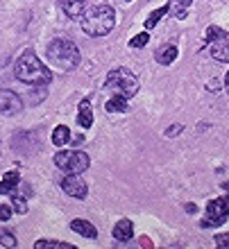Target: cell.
I'll list each match as a JSON object with an SVG mask.
<instances>
[{
    "instance_id": "6da1fadb",
    "label": "cell",
    "mask_w": 229,
    "mask_h": 249,
    "mask_svg": "<svg viewBox=\"0 0 229 249\" xmlns=\"http://www.w3.org/2000/svg\"><path fill=\"white\" fill-rule=\"evenodd\" d=\"M114 25H116V12L107 2L86 7V12L82 14V30L89 36H107Z\"/></svg>"
},
{
    "instance_id": "7a4b0ae2",
    "label": "cell",
    "mask_w": 229,
    "mask_h": 249,
    "mask_svg": "<svg viewBox=\"0 0 229 249\" xmlns=\"http://www.w3.org/2000/svg\"><path fill=\"white\" fill-rule=\"evenodd\" d=\"M14 75L25 84H50L53 82V72L43 66V61L34 54V50H25L20 54L14 66Z\"/></svg>"
},
{
    "instance_id": "3957f363",
    "label": "cell",
    "mask_w": 229,
    "mask_h": 249,
    "mask_svg": "<svg viewBox=\"0 0 229 249\" xmlns=\"http://www.w3.org/2000/svg\"><path fill=\"white\" fill-rule=\"evenodd\" d=\"M48 61L53 68L61 72H68L73 68H77L79 64V50L77 46L68 39H55L50 46H48Z\"/></svg>"
},
{
    "instance_id": "277c9868",
    "label": "cell",
    "mask_w": 229,
    "mask_h": 249,
    "mask_svg": "<svg viewBox=\"0 0 229 249\" xmlns=\"http://www.w3.org/2000/svg\"><path fill=\"white\" fill-rule=\"evenodd\" d=\"M105 89L112 91L114 95H123V98H134L141 89V82L130 68H114L109 75H107Z\"/></svg>"
},
{
    "instance_id": "5b68a950",
    "label": "cell",
    "mask_w": 229,
    "mask_h": 249,
    "mask_svg": "<svg viewBox=\"0 0 229 249\" xmlns=\"http://www.w3.org/2000/svg\"><path fill=\"white\" fill-rule=\"evenodd\" d=\"M55 165L66 175H79L91 165V159L82 150H61L55 154Z\"/></svg>"
},
{
    "instance_id": "8992f818",
    "label": "cell",
    "mask_w": 229,
    "mask_h": 249,
    "mask_svg": "<svg viewBox=\"0 0 229 249\" xmlns=\"http://www.w3.org/2000/svg\"><path fill=\"white\" fill-rule=\"evenodd\" d=\"M229 217V195L227 197H218V199H211L207 204V217L202 220V227H220Z\"/></svg>"
},
{
    "instance_id": "52a82bcc",
    "label": "cell",
    "mask_w": 229,
    "mask_h": 249,
    "mask_svg": "<svg viewBox=\"0 0 229 249\" xmlns=\"http://www.w3.org/2000/svg\"><path fill=\"white\" fill-rule=\"evenodd\" d=\"M61 190H64L66 195L75 197V199H84L86 193H89V184L79 175H66L61 179Z\"/></svg>"
},
{
    "instance_id": "ba28073f",
    "label": "cell",
    "mask_w": 229,
    "mask_h": 249,
    "mask_svg": "<svg viewBox=\"0 0 229 249\" xmlns=\"http://www.w3.org/2000/svg\"><path fill=\"white\" fill-rule=\"evenodd\" d=\"M23 111V100L9 89H0V113L2 116H14Z\"/></svg>"
},
{
    "instance_id": "9c48e42d",
    "label": "cell",
    "mask_w": 229,
    "mask_h": 249,
    "mask_svg": "<svg viewBox=\"0 0 229 249\" xmlns=\"http://www.w3.org/2000/svg\"><path fill=\"white\" fill-rule=\"evenodd\" d=\"M59 5L66 12V16H71V18H82V14L86 12L84 0H61Z\"/></svg>"
},
{
    "instance_id": "30bf717a",
    "label": "cell",
    "mask_w": 229,
    "mask_h": 249,
    "mask_svg": "<svg viewBox=\"0 0 229 249\" xmlns=\"http://www.w3.org/2000/svg\"><path fill=\"white\" fill-rule=\"evenodd\" d=\"M132 236H134V224H132V220H118L116 227H114V238H116L118 243H127Z\"/></svg>"
},
{
    "instance_id": "8fae6325",
    "label": "cell",
    "mask_w": 229,
    "mask_h": 249,
    "mask_svg": "<svg viewBox=\"0 0 229 249\" xmlns=\"http://www.w3.org/2000/svg\"><path fill=\"white\" fill-rule=\"evenodd\" d=\"M19 186H20L19 172H16V170L5 172V177H2V181H0V195H12Z\"/></svg>"
},
{
    "instance_id": "7c38bea8",
    "label": "cell",
    "mask_w": 229,
    "mask_h": 249,
    "mask_svg": "<svg viewBox=\"0 0 229 249\" xmlns=\"http://www.w3.org/2000/svg\"><path fill=\"white\" fill-rule=\"evenodd\" d=\"M71 231H75V233H79V236H84V238H91V240L98 238V229H95L89 220H73Z\"/></svg>"
},
{
    "instance_id": "4fadbf2b",
    "label": "cell",
    "mask_w": 229,
    "mask_h": 249,
    "mask_svg": "<svg viewBox=\"0 0 229 249\" xmlns=\"http://www.w3.org/2000/svg\"><path fill=\"white\" fill-rule=\"evenodd\" d=\"M77 124L82 127V129H91V124H93V111H91V102H89V100H82V102H79Z\"/></svg>"
},
{
    "instance_id": "5bb4252c",
    "label": "cell",
    "mask_w": 229,
    "mask_h": 249,
    "mask_svg": "<svg viewBox=\"0 0 229 249\" xmlns=\"http://www.w3.org/2000/svg\"><path fill=\"white\" fill-rule=\"evenodd\" d=\"M211 54L216 57L218 61H225V64H229V41L220 39L213 43V50H211Z\"/></svg>"
},
{
    "instance_id": "9a60e30c",
    "label": "cell",
    "mask_w": 229,
    "mask_h": 249,
    "mask_svg": "<svg viewBox=\"0 0 229 249\" xmlns=\"http://www.w3.org/2000/svg\"><path fill=\"white\" fill-rule=\"evenodd\" d=\"M105 109L112 113H120V111H127V98H123V95H114V98H109L105 102Z\"/></svg>"
},
{
    "instance_id": "2e32d148",
    "label": "cell",
    "mask_w": 229,
    "mask_h": 249,
    "mask_svg": "<svg viewBox=\"0 0 229 249\" xmlns=\"http://www.w3.org/2000/svg\"><path fill=\"white\" fill-rule=\"evenodd\" d=\"M177 54H179L177 46H166L164 50H159V53H157V61L161 66H168V64H172V61L177 59Z\"/></svg>"
},
{
    "instance_id": "e0dca14e",
    "label": "cell",
    "mask_w": 229,
    "mask_h": 249,
    "mask_svg": "<svg viewBox=\"0 0 229 249\" xmlns=\"http://www.w3.org/2000/svg\"><path fill=\"white\" fill-rule=\"evenodd\" d=\"M68 141H71V129H68L66 124H59V127H55V131H53V145L61 147V145H66Z\"/></svg>"
},
{
    "instance_id": "ac0fdd59",
    "label": "cell",
    "mask_w": 229,
    "mask_h": 249,
    "mask_svg": "<svg viewBox=\"0 0 229 249\" xmlns=\"http://www.w3.org/2000/svg\"><path fill=\"white\" fill-rule=\"evenodd\" d=\"M168 12H171V5H164V7H159V9H154V12L148 16V20H145V27H148V30H152V27L157 25L159 20L164 18Z\"/></svg>"
},
{
    "instance_id": "d6986e66",
    "label": "cell",
    "mask_w": 229,
    "mask_h": 249,
    "mask_svg": "<svg viewBox=\"0 0 229 249\" xmlns=\"http://www.w3.org/2000/svg\"><path fill=\"white\" fill-rule=\"evenodd\" d=\"M225 36H227V32H225L223 27L209 25V27H207V34H204V41H207V43H216V41L225 39Z\"/></svg>"
},
{
    "instance_id": "ffe728a7",
    "label": "cell",
    "mask_w": 229,
    "mask_h": 249,
    "mask_svg": "<svg viewBox=\"0 0 229 249\" xmlns=\"http://www.w3.org/2000/svg\"><path fill=\"white\" fill-rule=\"evenodd\" d=\"M34 249H73V245L59 243V240H39L34 243Z\"/></svg>"
},
{
    "instance_id": "44dd1931",
    "label": "cell",
    "mask_w": 229,
    "mask_h": 249,
    "mask_svg": "<svg viewBox=\"0 0 229 249\" xmlns=\"http://www.w3.org/2000/svg\"><path fill=\"white\" fill-rule=\"evenodd\" d=\"M171 2H172V7H175L177 18H184V16H186V9H189V5L193 0H171Z\"/></svg>"
},
{
    "instance_id": "7402d4cb",
    "label": "cell",
    "mask_w": 229,
    "mask_h": 249,
    "mask_svg": "<svg viewBox=\"0 0 229 249\" xmlns=\"http://www.w3.org/2000/svg\"><path fill=\"white\" fill-rule=\"evenodd\" d=\"M148 41H150V34L141 32V34H136V36L130 41V48H143V46H148Z\"/></svg>"
},
{
    "instance_id": "603a6c76",
    "label": "cell",
    "mask_w": 229,
    "mask_h": 249,
    "mask_svg": "<svg viewBox=\"0 0 229 249\" xmlns=\"http://www.w3.org/2000/svg\"><path fill=\"white\" fill-rule=\"evenodd\" d=\"M0 245H2V247H16V238H14V233H9V231H2V233H0Z\"/></svg>"
},
{
    "instance_id": "cb8c5ba5",
    "label": "cell",
    "mask_w": 229,
    "mask_h": 249,
    "mask_svg": "<svg viewBox=\"0 0 229 249\" xmlns=\"http://www.w3.org/2000/svg\"><path fill=\"white\" fill-rule=\"evenodd\" d=\"M12 209L16 211V213H27L25 199H23V197H16V195H14V197H12Z\"/></svg>"
},
{
    "instance_id": "d4e9b609",
    "label": "cell",
    "mask_w": 229,
    "mask_h": 249,
    "mask_svg": "<svg viewBox=\"0 0 229 249\" xmlns=\"http://www.w3.org/2000/svg\"><path fill=\"white\" fill-rule=\"evenodd\" d=\"M216 247H225V249H229V233H218L216 238Z\"/></svg>"
},
{
    "instance_id": "484cf974",
    "label": "cell",
    "mask_w": 229,
    "mask_h": 249,
    "mask_svg": "<svg viewBox=\"0 0 229 249\" xmlns=\"http://www.w3.org/2000/svg\"><path fill=\"white\" fill-rule=\"evenodd\" d=\"M12 206H7V204H2V206H0V222H7V220H9V217H12Z\"/></svg>"
},
{
    "instance_id": "4316f807",
    "label": "cell",
    "mask_w": 229,
    "mask_h": 249,
    "mask_svg": "<svg viewBox=\"0 0 229 249\" xmlns=\"http://www.w3.org/2000/svg\"><path fill=\"white\" fill-rule=\"evenodd\" d=\"M182 129H184L182 124H172L171 129L166 131V136H177V134H182Z\"/></svg>"
},
{
    "instance_id": "83f0119b",
    "label": "cell",
    "mask_w": 229,
    "mask_h": 249,
    "mask_svg": "<svg viewBox=\"0 0 229 249\" xmlns=\"http://www.w3.org/2000/svg\"><path fill=\"white\" fill-rule=\"evenodd\" d=\"M184 209H186V213H195V204H186V206H184Z\"/></svg>"
},
{
    "instance_id": "f1b7e54d",
    "label": "cell",
    "mask_w": 229,
    "mask_h": 249,
    "mask_svg": "<svg viewBox=\"0 0 229 249\" xmlns=\"http://www.w3.org/2000/svg\"><path fill=\"white\" fill-rule=\"evenodd\" d=\"M225 84H227V91H229V72H227V77H225Z\"/></svg>"
},
{
    "instance_id": "f546056e",
    "label": "cell",
    "mask_w": 229,
    "mask_h": 249,
    "mask_svg": "<svg viewBox=\"0 0 229 249\" xmlns=\"http://www.w3.org/2000/svg\"><path fill=\"white\" fill-rule=\"evenodd\" d=\"M125 2H132V0H125Z\"/></svg>"
}]
</instances>
